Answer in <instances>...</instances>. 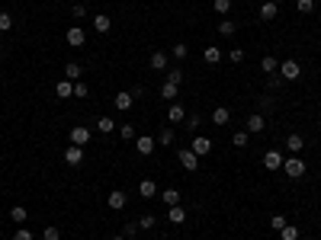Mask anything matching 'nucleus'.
Returning a JSON list of instances; mask_svg holds the SVG:
<instances>
[{
    "label": "nucleus",
    "mask_w": 321,
    "mask_h": 240,
    "mask_svg": "<svg viewBox=\"0 0 321 240\" xmlns=\"http://www.w3.org/2000/svg\"><path fill=\"white\" fill-rule=\"evenodd\" d=\"M283 173H289V179L305 176V160H299V157H286V160H283Z\"/></svg>",
    "instance_id": "f257e3e1"
},
{
    "label": "nucleus",
    "mask_w": 321,
    "mask_h": 240,
    "mask_svg": "<svg viewBox=\"0 0 321 240\" xmlns=\"http://www.w3.org/2000/svg\"><path fill=\"white\" fill-rule=\"evenodd\" d=\"M177 160L183 164L186 173H196V170H199V157H196V154L189 151V148H180V151H177Z\"/></svg>",
    "instance_id": "f03ea898"
},
{
    "label": "nucleus",
    "mask_w": 321,
    "mask_h": 240,
    "mask_svg": "<svg viewBox=\"0 0 321 240\" xmlns=\"http://www.w3.org/2000/svg\"><path fill=\"white\" fill-rule=\"evenodd\" d=\"M276 74H280L283 80L289 83V80H299V77H302V67H299V61H283V64H280V71H276Z\"/></svg>",
    "instance_id": "7ed1b4c3"
},
{
    "label": "nucleus",
    "mask_w": 321,
    "mask_h": 240,
    "mask_svg": "<svg viewBox=\"0 0 321 240\" xmlns=\"http://www.w3.org/2000/svg\"><path fill=\"white\" fill-rule=\"evenodd\" d=\"M154 148H158V141H154V138H148V135H138V138H135V151L142 154V157H151V154H154Z\"/></svg>",
    "instance_id": "20e7f679"
},
{
    "label": "nucleus",
    "mask_w": 321,
    "mask_h": 240,
    "mask_svg": "<svg viewBox=\"0 0 321 240\" xmlns=\"http://www.w3.org/2000/svg\"><path fill=\"white\" fill-rule=\"evenodd\" d=\"M71 144L87 148V144H90V128H87V125H74V128H71Z\"/></svg>",
    "instance_id": "39448f33"
},
{
    "label": "nucleus",
    "mask_w": 321,
    "mask_h": 240,
    "mask_svg": "<svg viewBox=\"0 0 321 240\" xmlns=\"http://www.w3.org/2000/svg\"><path fill=\"white\" fill-rule=\"evenodd\" d=\"M65 39H68V45H71V48H84V45H87V36H84L81 26H71Z\"/></svg>",
    "instance_id": "423d86ee"
},
{
    "label": "nucleus",
    "mask_w": 321,
    "mask_h": 240,
    "mask_svg": "<svg viewBox=\"0 0 321 240\" xmlns=\"http://www.w3.org/2000/svg\"><path fill=\"white\" fill-rule=\"evenodd\" d=\"M189 151H193L196 157H206V154H212V141H209V138H203V135H196L193 144H189Z\"/></svg>",
    "instance_id": "0eeeda50"
},
{
    "label": "nucleus",
    "mask_w": 321,
    "mask_h": 240,
    "mask_svg": "<svg viewBox=\"0 0 321 240\" xmlns=\"http://www.w3.org/2000/svg\"><path fill=\"white\" fill-rule=\"evenodd\" d=\"M132 102H135V96L129 90H122V93H116V96H112V106L119 109V112H125V109H132Z\"/></svg>",
    "instance_id": "6e6552de"
},
{
    "label": "nucleus",
    "mask_w": 321,
    "mask_h": 240,
    "mask_svg": "<svg viewBox=\"0 0 321 240\" xmlns=\"http://www.w3.org/2000/svg\"><path fill=\"white\" fill-rule=\"evenodd\" d=\"M65 164H68V167H77V164H84V148H77V144H71V148L65 151Z\"/></svg>",
    "instance_id": "1a4fd4ad"
},
{
    "label": "nucleus",
    "mask_w": 321,
    "mask_h": 240,
    "mask_svg": "<svg viewBox=\"0 0 321 240\" xmlns=\"http://www.w3.org/2000/svg\"><path fill=\"white\" fill-rule=\"evenodd\" d=\"M276 13H280V7H276V0H264V4H260V20H264V23L276 20Z\"/></svg>",
    "instance_id": "9d476101"
},
{
    "label": "nucleus",
    "mask_w": 321,
    "mask_h": 240,
    "mask_svg": "<svg viewBox=\"0 0 321 240\" xmlns=\"http://www.w3.org/2000/svg\"><path fill=\"white\" fill-rule=\"evenodd\" d=\"M167 61H170V55H167V51H154V55L148 58L151 71H167Z\"/></svg>",
    "instance_id": "9b49d317"
},
{
    "label": "nucleus",
    "mask_w": 321,
    "mask_h": 240,
    "mask_svg": "<svg viewBox=\"0 0 321 240\" xmlns=\"http://www.w3.org/2000/svg\"><path fill=\"white\" fill-rule=\"evenodd\" d=\"M125 202H129V195H125L122 189H112V192H109V208H112V211H122Z\"/></svg>",
    "instance_id": "f8f14e48"
},
{
    "label": "nucleus",
    "mask_w": 321,
    "mask_h": 240,
    "mask_svg": "<svg viewBox=\"0 0 321 240\" xmlns=\"http://www.w3.org/2000/svg\"><path fill=\"white\" fill-rule=\"evenodd\" d=\"M264 167L267 170H283V154L280 151H267L264 154Z\"/></svg>",
    "instance_id": "ddd939ff"
},
{
    "label": "nucleus",
    "mask_w": 321,
    "mask_h": 240,
    "mask_svg": "<svg viewBox=\"0 0 321 240\" xmlns=\"http://www.w3.org/2000/svg\"><path fill=\"white\" fill-rule=\"evenodd\" d=\"M81 74H84V67L77 64V61H68V64H65V80L77 83V80H81Z\"/></svg>",
    "instance_id": "4468645a"
},
{
    "label": "nucleus",
    "mask_w": 321,
    "mask_h": 240,
    "mask_svg": "<svg viewBox=\"0 0 321 240\" xmlns=\"http://www.w3.org/2000/svg\"><path fill=\"white\" fill-rule=\"evenodd\" d=\"M264 115H260V112H254V115H247V128H244V132H250V135H260V132H264Z\"/></svg>",
    "instance_id": "2eb2a0df"
},
{
    "label": "nucleus",
    "mask_w": 321,
    "mask_h": 240,
    "mask_svg": "<svg viewBox=\"0 0 321 240\" xmlns=\"http://www.w3.org/2000/svg\"><path fill=\"white\" fill-rule=\"evenodd\" d=\"M138 195H142V199H154V195H158V186H154L151 179H142V183H138Z\"/></svg>",
    "instance_id": "dca6fc26"
},
{
    "label": "nucleus",
    "mask_w": 321,
    "mask_h": 240,
    "mask_svg": "<svg viewBox=\"0 0 321 240\" xmlns=\"http://www.w3.org/2000/svg\"><path fill=\"white\" fill-rule=\"evenodd\" d=\"M203 58H206V64H219V61H222V48H219V45H206Z\"/></svg>",
    "instance_id": "f3484780"
},
{
    "label": "nucleus",
    "mask_w": 321,
    "mask_h": 240,
    "mask_svg": "<svg viewBox=\"0 0 321 240\" xmlns=\"http://www.w3.org/2000/svg\"><path fill=\"white\" fill-rule=\"evenodd\" d=\"M260 71H264L267 77H270V74H276V71H280V61H276L273 55H264V61H260Z\"/></svg>",
    "instance_id": "a211bd4d"
},
{
    "label": "nucleus",
    "mask_w": 321,
    "mask_h": 240,
    "mask_svg": "<svg viewBox=\"0 0 321 240\" xmlns=\"http://www.w3.org/2000/svg\"><path fill=\"white\" fill-rule=\"evenodd\" d=\"M286 148H289V154H299L302 148H305V141H302V135H299V132H292L289 138H286Z\"/></svg>",
    "instance_id": "6ab92c4d"
},
{
    "label": "nucleus",
    "mask_w": 321,
    "mask_h": 240,
    "mask_svg": "<svg viewBox=\"0 0 321 240\" xmlns=\"http://www.w3.org/2000/svg\"><path fill=\"white\" fill-rule=\"evenodd\" d=\"M55 93H58V99H68V96H74V83H71V80H58Z\"/></svg>",
    "instance_id": "aec40b11"
},
{
    "label": "nucleus",
    "mask_w": 321,
    "mask_h": 240,
    "mask_svg": "<svg viewBox=\"0 0 321 240\" xmlns=\"http://www.w3.org/2000/svg\"><path fill=\"white\" fill-rule=\"evenodd\" d=\"M167 218H170V224H183V221H186V208H183V205H173Z\"/></svg>",
    "instance_id": "412c9836"
},
{
    "label": "nucleus",
    "mask_w": 321,
    "mask_h": 240,
    "mask_svg": "<svg viewBox=\"0 0 321 240\" xmlns=\"http://www.w3.org/2000/svg\"><path fill=\"white\" fill-rule=\"evenodd\" d=\"M161 202L167 205V208H173V205H180V192L177 189H164L161 192Z\"/></svg>",
    "instance_id": "4be33fe9"
},
{
    "label": "nucleus",
    "mask_w": 321,
    "mask_h": 240,
    "mask_svg": "<svg viewBox=\"0 0 321 240\" xmlns=\"http://www.w3.org/2000/svg\"><path fill=\"white\" fill-rule=\"evenodd\" d=\"M186 118V109L183 106H177V102H173V106L167 109V122H183Z\"/></svg>",
    "instance_id": "5701e85b"
},
{
    "label": "nucleus",
    "mask_w": 321,
    "mask_h": 240,
    "mask_svg": "<svg viewBox=\"0 0 321 240\" xmlns=\"http://www.w3.org/2000/svg\"><path fill=\"white\" fill-rule=\"evenodd\" d=\"M177 93H180L177 83H167V80L161 83V99H177Z\"/></svg>",
    "instance_id": "b1692460"
},
{
    "label": "nucleus",
    "mask_w": 321,
    "mask_h": 240,
    "mask_svg": "<svg viewBox=\"0 0 321 240\" xmlns=\"http://www.w3.org/2000/svg\"><path fill=\"white\" fill-rule=\"evenodd\" d=\"M109 16L106 13H97V16H93V29H97V32H109Z\"/></svg>",
    "instance_id": "393cba45"
},
{
    "label": "nucleus",
    "mask_w": 321,
    "mask_h": 240,
    "mask_svg": "<svg viewBox=\"0 0 321 240\" xmlns=\"http://www.w3.org/2000/svg\"><path fill=\"white\" fill-rule=\"evenodd\" d=\"M228 118H231V112H228L225 106H219V109L212 112V125H228Z\"/></svg>",
    "instance_id": "a878e982"
},
{
    "label": "nucleus",
    "mask_w": 321,
    "mask_h": 240,
    "mask_svg": "<svg viewBox=\"0 0 321 240\" xmlns=\"http://www.w3.org/2000/svg\"><path fill=\"white\" fill-rule=\"evenodd\" d=\"M247 138H250V132H244V128H238V132L231 135V144H235V148H247Z\"/></svg>",
    "instance_id": "bb28decb"
},
{
    "label": "nucleus",
    "mask_w": 321,
    "mask_h": 240,
    "mask_svg": "<svg viewBox=\"0 0 321 240\" xmlns=\"http://www.w3.org/2000/svg\"><path fill=\"white\" fill-rule=\"evenodd\" d=\"M164 74H167V83H177V87H180V83H183V71H180V67H167V71H164Z\"/></svg>",
    "instance_id": "cd10ccee"
},
{
    "label": "nucleus",
    "mask_w": 321,
    "mask_h": 240,
    "mask_svg": "<svg viewBox=\"0 0 321 240\" xmlns=\"http://www.w3.org/2000/svg\"><path fill=\"white\" fill-rule=\"evenodd\" d=\"M112 128H116V122H112L109 115H103V118H97V132H100V135H109Z\"/></svg>",
    "instance_id": "c85d7f7f"
},
{
    "label": "nucleus",
    "mask_w": 321,
    "mask_h": 240,
    "mask_svg": "<svg viewBox=\"0 0 321 240\" xmlns=\"http://www.w3.org/2000/svg\"><path fill=\"white\" fill-rule=\"evenodd\" d=\"M280 237H283V240H299V237H302V230H299L296 224H286V227L280 230Z\"/></svg>",
    "instance_id": "c756f323"
},
{
    "label": "nucleus",
    "mask_w": 321,
    "mask_h": 240,
    "mask_svg": "<svg viewBox=\"0 0 321 240\" xmlns=\"http://www.w3.org/2000/svg\"><path fill=\"white\" fill-rule=\"evenodd\" d=\"M186 45H183V42H177V45H170V58H177V61H183V58H186Z\"/></svg>",
    "instance_id": "7c9ffc66"
},
{
    "label": "nucleus",
    "mask_w": 321,
    "mask_h": 240,
    "mask_svg": "<svg viewBox=\"0 0 321 240\" xmlns=\"http://www.w3.org/2000/svg\"><path fill=\"white\" fill-rule=\"evenodd\" d=\"M138 227H142V230L158 227V218H154V215H142V218H138Z\"/></svg>",
    "instance_id": "2f4dec72"
},
{
    "label": "nucleus",
    "mask_w": 321,
    "mask_h": 240,
    "mask_svg": "<svg viewBox=\"0 0 321 240\" xmlns=\"http://www.w3.org/2000/svg\"><path fill=\"white\" fill-rule=\"evenodd\" d=\"M42 237H45V240H61V227H58V224H48L45 230H42Z\"/></svg>",
    "instance_id": "473e14b6"
},
{
    "label": "nucleus",
    "mask_w": 321,
    "mask_h": 240,
    "mask_svg": "<svg viewBox=\"0 0 321 240\" xmlns=\"http://www.w3.org/2000/svg\"><path fill=\"white\" fill-rule=\"evenodd\" d=\"M26 218H29V215H26V208H23V205H16V208H10V221H16V224H23Z\"/></svg>",
    "instance_id": "72a5a7b5"
},
{
    "label": "nucleus",
    "mask_w": 321,
    "mask_h": 240,
    "mask_svg": "<svg viewBox=\"0 0 321 240\" xmlns=\"http://www.w3.org/2000/svg\"><path fill=\"white\" fill-rule=\"evenodd\" d=\"M235 29H238L235 20H222V23H219V32H222V36H235Z\"/></svg>",
    "instance_id": "f704fd0d"
},
{
    "label": "nucleus",
    "mask_w": 321,
    "mask_h": 240,
    "mask_svg": "<svg viewBox=\"0 0 321 240\" xmlns=\"http://www.w3.org/2000/svg\"><path fill=\"white\" fill-rule=\"evenodd\" d=\"M212 10L219 13V16H225V13L231 10V0H212Z\"/></svg>",
    "instance_id": "c9c22d12"
},
{
    "label": "nucleus",
    "mask_w": 321,
    "mask_h": 240,
    "mask_svg": "<svg viewBox=\"0 0 321 240\" xmlns=\"http://www.w3.org/2000/svg\"><path fill=\"white\" fill-rule=\"evenodd\" d=\"M286 224H289V221H286V215H273V218H270V227L276 230V234H280V230H283Z\"/></svg>",
    "instance_id": "e433bc0d"
},
{
    "label": "nucleus",
    "mask_w": 321,
    "mask_h": 240,
    "mask_svg": "<svg viewBox=\"0 0 321 240\" xmlns=\"http://www.w3.org/2000/svg\"><path fill=\"white\" fill-rule=\"evenodd\" d=\"M13 29V16L10 13H0V32H10Z\"/></svg>",
    "instance_id": "4c0bfd02"
},
{
    "label": "nucleus",
    "mask_w": 321,
    "mask_h": 240,
    "mask_svg": "<svg viewBox=\"0 0 321 240\" xmlns=\"http://www.w3.org/2000/svg\"><path fill=\"white\" fill-rule=\"evenodd\" d=\"M158 144H173V128H161V135H158Z\"/></svg>",
    "instance_id": "58836bf2"
},
{
    "label": "nucleus",
    "mask_w": 321,
    "mask_h": 240,
    "mask_svg": "<svg viewBox=\"0 0 321 240\" xmlns=\"http://www.w3.org/2000/svg\"><path fill=\"white\" fill-rule=\"evenodd\" d=\"M138 230H142V227H138V221H129V224L122 227V237L129 240V237H135V234H138Z\"/></svg>",
    "instance_id": "ea45409f"
},
{
    "label": "nucleus",
    "mask_w": 321,
    "mask_h": 240,
    "mask_svg": "<svg viewBox=\"0 0 321 240\" xmlns=\"http://www.w3.org/2000/svg\"><path fill=\"white\" fill-rule=\"evenodd\" d=\"M119 135H122L125 141H132V138H135V125H129V122H125V125H119Z\"/></svg>",
    "instance_id": "a19ab883"
},
{
    "label": "nucleus",
    "mask_w": 321,
    "mask_h": 240,
    "mask_svg": "<svg viewBox=\"0 0 321 240\" xmlns=\"http://www.w3.org/2000/svg\"><path fill=\"white\" fill-rule=\"evenodd\" d=\"M296 10H299V13H311V10H315V0H299Z\"/></svg>",
    "instance_id": "79ce46f5"
},
{
    "label": "nucleus",
    "mask_w": 321,
    "mask_h": 240,
    "mask_svg": "<svg viewBox=\"0 0 321 240\" xmlns=\"http://www.w3.org/2000/svg\"><path fill=\"white\" fill-rule=\"evenodd\" d=\"M228 58H231L235 64H241V61H244V48H238V45H235V48L228 51Z\"/></svg>",
    "instance_id": "37998d69"
},
{
    "label": "nucleus",
    "mask_w": 321,
    "mask_h": 240,
    "mask_svg": "<svg viewBox=\"0 0 321 240\" xmlns=\"http://www.w3.org/2000/svg\"><path fill=\"white\" fill-rule=\"evenodd\" d=\"M71 13H74V20H87V7H84V4H74Z\"/></svg>",
    "instance_id": "c03bdc74"
},
{
    "label": "nucleus",
    "mask_w": 321,
    "mask_h": 240,
    "mask_svg": "<svg viewBox=\"0 0 321 240\" xmlns=\"http://www.w3.org/2000/svg\"><path fill=\"white\" fill-rule=\"evenodd\" d=\"M267 83H270V90H280L283 87V77L280 74H270V80H267Z\"/></svg>",
    "instance_id": "a18cd8bd"
},
{
    "label": "nucleus",
    "mask_w": 321,
    "mask_h": 240,
    "mask_svg": "<svg viewBox=\"0 0 321 240\" xmlns=\"http://www.w3.org/2000/svg\"><path fill=\"white\" fill-rule=\"evenodd\" d=\"M74 96H81V99L87 96V83H81V80H77V83H74Z\"/></svg>",
    "instance_id": "49530a36"
},
{
    "label": "nucleus",
    "mask_w": 321,
    "mask_h": 240,
    "mask_svg": "<svg viewBox=\"0 0 321 240\" xmlns=\"http://www.w3.org/2000/svg\"><path fill=\"white\" fill-rule=\"evenodd\" d=\"M13 240H32V234H29V230H26V227H20V230H16V234H13Z\"/></svg>",
    "instance_id": "de8ad7c7"
},
{
    "label": "nucleus",
    "mask_w": 321,
    "mask_h": 240,
    "mask_svg": "<svg viewBox=\"0 0 321 240\" xmlns=\"http://www.w3.org/2000/svg\"><path fill=\"white\" fill-rule=\"evenodd\" d=\"M186 128H189V132H196V128H199V115H189L186 118Z\"/></svg>",
    "instance_id": "09e8293b"
},
{
    "label": "nucleus",
    "mask_w": 321,
    "mask_h": 240,
    "mask_svg": "<svg viewBox=\"0 0 321 240\" xmlns=\"http://www.w3.org/2000/svg\"><path fill=\"white\" fill-rule=\"evenodd\" d=\"M109 240H125V237H122V234H119V237H109Z\"/></svg>",
    "instance_id": "8fccbe9b"
},
{
    "label": "nucleus",
    "mask_w": 321,
    "mask_h": 240,
    "mask_svg": "<svg viewBox=\"0 0 321 240\" xmlns=\"http://www.w3.org/2000/svg\"><path fill=\"white\" fill-rule=\"evenodd\" d=\"M318 128H321V118H318Z\"/></svg>",
    "instance_id": "3c124183"
},
{
    "label": "nucleus",
    "mask_w": 321,
    "mask_h": 240,
    "mask_svg": "<svg viewBox=\"0 0 321 240\" xmlns=\"http://www.w3.org/2000/svg\"><path fill=\"white\" fill-rule=\"evenodd\" d=\"M0 55H4V51H0Z\"/></svg>",
    "instance_id": "603ef678"
}]
</instances>
